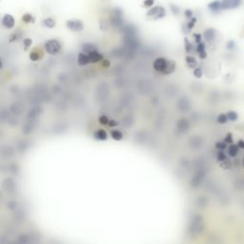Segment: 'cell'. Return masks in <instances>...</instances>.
Instances as JSON below:
<instances>
[{"mask_svg": "<svg viewBox=\"0 0 244 244\" xmlns=\"http://www.w3.org/2000/svg\"><path fill=\"white\" fill-rule=\"evenodd\" d=\"M44 47H45L46 52L52 55L58 54L61 50V45L59 43V41L56 39H50L48 41H46Z\"/></svg>", "mask_w": 244, "mask_h": 244, "instance_id": "1", "label": "cell"}, {"mask_svg": "<svg viewBox=\"0 0 244 244\" xmlns=\"http://www.w3.org/2000/svg\"><path fill=\"white\" fill-rule=\"evenodd\" d=\"M111 23L114 27H120L123 24V11L118 7L113 9V14L111 16Z\"/></svg>", "mask_w": 244, "mask_h": 244, "instance_id": "2", "label": "cell"}, {"mask_svg": "<svg viewBox=\"0 0 244 244\" xmlns=\"http://www.w3.org/2000/svg\"><path fill=\"white\" fill-rule=\"evenodd\" d=\"M166 14V10L163 6H155L153 7L152 9H150L146 15L149 16V17H152L155 20H157V19H161L163 18Z\"/></svg>", "mask_w": 244, "mask_h": 244, "instance_id": "3", "label": "cell"}, {"mask_svg": "<svg viewBox=\"0 0 244 244\" xmlns=\"http://www.w3.org/2000/svg\"><path fill=\"white\" fill-rule=\"evenodd\" d=\"M67 28L72 32H81L84 29V24L79 19H71L66 22Z\"/></svg>", "mask_w": 244, "mask_h": 244, "instance_id": "4", "label": "cell"}, {"mask_svg": "<svg viewBox=\"0 0 244 244\" xmlns=\"http://www.w3.org/2000/svg\"><path fill=\"white\" fill-rule=\"evenodd\" d=\"M168 62H169V60H167V59L164 57H158L153 61V67L156 72H159L161 74H163L166 70L167 66H168Z\"/></svg>", "mask_w": 244, "mask_h": 244, "instance_id": "5", "label": "cell"}, {"mask_svg": "<svg viewBox=\"0 0 244 244\" xmlns=\"http://www.w3.org/2000/svg\"><path fill=\"white\" fill-rule=\"evenodd\" d=\"M243 0H221L222 10H234L241 6Z\"/></svg>", "mask_w": 244, "mask_h": 244, "instance_id": "6", "label": "cell"}, {"mask_svg": "<svg viewBox=\"0 0 244 244\" xmlns=\"http://www.w3.org/2000/svg\"><path fill=\"white\" fill-rule=\"evenodd\" d=\"M1 24L3 27H5L6 29H12L14 27V18L12 14H6L2 17Z\"/></svg>", "mask_w": 244, "mask_h": 244, "instance_id": "7", "label": "cell"}, {"mask_svg": "<svg viewBox=\"0 0 244 244\" xmlns=\"http://www.w3.org/2000/svg\"><path fill=\"white\" fill-rule=\"evenodd\" d=\"M208 9L211 11L214 14H217L219 12L222 8H221V0H215V1H212L211 3L208 4Z\"/></svg>", "mask_w": 244, "mask_h": 244, "instance_id": "8", "label": "cell"}, {"mask_svg": "<svg viewBox=\"0 0 244 244\" xmlns=\"http://www.w3.org/2000/svg\"><path fill=\"white\" fill-rule=\"evenodd\" d=\"M77 63L80 66H84V65H87L89 63H91L89 54H85V53H79L78 57H77Z\"/></svg>", "mask_w": 244, "mask_h": 244, "instance_id": "9", "label": "cell"}, {"mask_svg": "<svg viewBox=\"0 0 244 244\" xmlns=\"http://www.w3.org/2000/svg\"><path fill=\"white\" fill-rule=\"evenodd\" d=\"M216 35V32L215 29L213 28H210V29H207L206 31L204 32V38L206 39L208 42H211L215 39V37Z\"/></svg>", "mask_w": 244, "mask_h": 244, "instance_id": "10", "label": "cell"}, {"mask_svg": "<svg viewBox=\"0 0 244 244\" xmlns=\"http://www.w3.org/2000/svg\"><path fill=\"white\" fill-rule=\"evenodd\" d=\"M89 57H90V61L92 63H96L99 62L103 59V56L100 53H98L97 51H95V52H92L91 54H89Z\"/></svg>", "mask_w": 244, "mask_h": 244, "instance_id": "11", "label": "cell"}, {"mask_svg": "<svg viewBox=\"0 0 244 244\" xmlns=\"http://www.w3.org/2000/svg\"><path fill=\"white\" fill-rule=\"evenodd\" d=\"M93 138L97 140H106L108 138V134H107V132L103 129H99L95 132V134H93Z\"/></svg>", "mask_w": 244, "mask_h": 244, "instance_id": "12", "label": "cell"}, {"mask_svg": "<svg viewBox=\"0 0 244 244\" xmlns=\"http://www.w3.org/2000/svg\"><path fill=\"white\" fill-rule=\"evenodd\" d=\"M238 152H239V147L237 144L232 143L228 148V155L231 157H235L237 156Z\"/></svg>", "mask_w": 244, "mask_h": 244, "instance_id": "13", "label": "cell"}, {"mask_svg": "<svg viewBox=\"0 0 244 244\" xmlns=\"http://www.w3.org/2000/svg\"><path fill=\"white\" fill-rule=\"evenodd\" d=\"M42 24H43V26L46 27V28H49V29H53L55 27V20L53 18V17H47L45 19H43L42 21Z\"/></svg>", "mask_w": 244, "mask_h": 244, "instance_id": "14", "label": "cell"}, {"mask_svg": "<svg viewBox=\"0 0 244 244\" xmlns=\"http://www.w3.org/2000/svg\"><path fill=\"white\" fill-rule=\"evenodd\" d=\"M82 51L85 53V54H91L92 52H95V51H97L96 47L92 44V43H85L83 46H82Z\"/></svg>", "mask_w": 244, "mask_h": 244, "instance_id": "15", "label": "cell"}, {"mask_svg": "<svg viewBox=\"0 0 244 244\" xmlns=\"http://www.w3.org/2000/svg\"><path fill=\"white\" fill-rule=\"evenodd\" d=\"M185 60H186V63H187V66L189 68H191V69H195V68H196L198 61H196V59L194 56L188 55V56H186Z\"/></svg>", "mask_w": 244, "mask_h": 244, "instance_id": "16", "label": "cell"}, {"mask_svg": "<svg viewBox=\"0 0 244 244\" xmlns=\"http://www.w3.org/2000/svg\"><path fill=\"white\" fill-rule=\"evenodd\" d=\"M175 69V64L173 60H169L168 62V66H167L166 68V70L165 72H163V75H170V74H172V72L174 71Z\"/></svg>", "mask_w": 244, "mask_h": 244, "instance_id": "17", "label": "cell"}, {"mask_svg": "<svg viewBox=\"0 0 244 244\" xmlns=\"http://www.w3.org/2000/svg\"><path fill=\"white\" fill-rule=\"evenodd\" d=\"M226 114H227V117H228V120L230 121H235L237 120L238 118V114L237 112H235V111H229Z\"/></svg>", "mask_w": 244, "mask_h": 244, "instance_id": "18", "label": "cell"}, {"mask_svg": "<svg viewBox=\"0 0 244 244\" xmlns=\"http://www.w3.org/2000/svg\"><path fill=\"white\" fill-rule=\"evenodd\" d=\"M111 136H112L114 140H121L123 138L122 132L117 131V130H113L112 132H111Z\"/></svg>", "mask_w": 244, "mask_h": 244, "instance_id": "19", "label": "cell"}, {"mask_svg": "<svg viewBox=\"0 0 244 244\" xmlns=\"http://www.w3.org/2000/svg\"><path fill=\"white\" fill-rule=\"evenodd\" d=\"M22 21H23V22H25V23H27V24L33 23V22H35V17H33V16L31 14H25L22 16Z\"/></svg>", "mask_w": 244, "mask_h": 244, "instance_id": "20", "label": "cell"}, {"mask_svg": "<svg viewBox=\"0 0 244 244\" xmlns=\"http://www.w3.org/2000/svg\"><path fill=\"white\" fill-rule=\"evenodd\" d=\"M233 163H232V161L229 160L228 158L223 161H221L219 162V166L221 167L222 169H226V170H228V169H231V167H232Z\"/></svg>", "mask_w": 244, "mask_h": 244, "instance_id": "21", "label": "cell"}, {"mask_svg": "<svg viewBox=\"0 0 244 244\" xmlns=\"http://www.w3.org/2000/svg\"><path fill=\"white\" fill-rule=\"evenodd\" d=\"M216 121H217V123H219V124H225V123H227V121H228V117H227V114H220L217 117Z\"/></svg>", "mask_w": 244, "mask_h": 244, "instance_id": "22", "label": "cell"}, {"mask_svg": "<svg viewBox=\"0 0 244 244\" xmlns=\"http://www.w3.org/2000/svg\"><path fill=\"white\" fill-rule=\"evenodd\" d=\"M170 10L172 12V14L174 15H177L179 14V12H180V9H179V7L174 5V4H170Z\"/></svg>", "mask_w": 244, "mask_h": 244, "instance_id": "23", "label": "cell"}, {"mask_svg": "<svg viewBox=\"0 0 244 244\" xmlns=\"http://www.w3.org/2000/svg\"><path fill=\"white\" fill-rule=\"evenodd\" d=\"M184 41H185V50H186V52L187 53H192V51H193V45L192 43L189 41V39L188 38H184Z\"/></svg>", "mask_w": 244, "mask_h": 244, "instance_id": "24", "label": "cell"}, {"mask_svg": "<svg viewBox=\"0 0 244 244\" xmlns=\"http://www.w3.org/2000/svg\"><path fill=\"white\" fill-rule=\"evenodd\" d=\"M216 159H217L218 162H221V161L227 159V156L225 155V153L223 151H219V152H218L217 155H216Z\"/></svg>", "mask_w": 244, "mask_h": 244, "instance_id": "25", "label": "cell"}, {"mask_svg": "<svg viewBox=\"0 0 244 244\" xmlns=\"http://www.w3.org/2000/svg\"><path fill=\"white\" fill-rule=\"evenodd\" d=\"M195 23H196V18H195V17H194V16H193V17L190 19L189 22L186 23V26H187V27H188V29H189L190 31H191V30L195 27Z\"/></svg>", "mask_w": 244, "mask_h": 244, "instance_id": "26", "label": "cell"}, {"mask_svg": "<svg viewBox=\"0 0 244 244\" xmlns=\"http://www.w3.org/2000/svg\"><path fill=\"white\" fill-rule=\"evenodd\" d=\"M227 143L226 142H221V141H219V142H216V148L217 150H219V151H223V150H225L227 148Z\"/></svg>", "mask_w": 244, "mask_h": 244, "instance_id": "27", "label": "cell"}, {"mask_svg": "<svg viewBox=\"0 0 244 244\" xmlns=\"http://www.w3.org/2000/svg\"><path fill=\"white\" fill-rule=\"evenodd\" d=\"M224 142H226L227 144H232L234 143V139H233V135L231 132H228L226 135V136L224 138Z\"/></svg>", "mask_w": 244, "mask_h": 244, "instance_id": "28", "label": "cell"}, {"mask_svg": "<svg viewBox=\"0 0 244 244\" xmlns=\"http://www.w3.org/2000/svg\"><path fill=\"white\" fill-rule=\"evenodd\" d=\"M99 24H100V28H101L102 31H107V30L109 29V24H108V22H107L106 20L101 19Z\"/></svg>", "mask_w": 244, "mask_h": 244, "instance_id": "29", "label": "cell"}, {"mask_svg": "<svg viewBox=\"0 0 244 244\" xmlns=\"http://www.w3.org/2000/svg\"><path fill=\"white\" fill-rule=\"evenodd\" d=\"M30 58H31L33 61H37L38 59L41 58V56H40L39 54H38V53H36V52H33V53L30 54Z\"/></svg>", "mask_w": 244, "mask_h": 244, "instance_id": "30", "label": "cell"}, {"mask_svg": "<svg viewBox=\"0 0 244 244\" xmlns=\"http://www.w3.org/2000/svg\"><path fill=\"white\" fill-rule=\"evenodd\" d=\"M99 122H100V124H102V125H108L110 120L106 115H101L99 117Z\"/></svg>", "mask_w": 244, "mask_h": 244, "instance_id": "31", "label": "cell"}, {"mask_svg": "<svg viewBox=\"0 0 244 244\" xmlns=\"http://www.w3.org/2000/svg\"><path fill=\"white\" fill-rule=\"evenodd\" d=\"M202 75H203V72H202V70H201L200 68H195V70H194V75L195 76V77L200 78L201 76H202Z\"/></svg>", "mask_w": 244, "mask_h": 244, "instance_id": "32", "label": "cell"}, {"mask_svg": "<svg viewBox=\"0 0 244 244\" xmlns=\"http://www.w3.org/2000/svg\"><path fill=\"white\" fill-rule=\"evenodd\" d=\"M204 51H205V44L201 41L200 43H198V46H196V52H198V54H199L204 52Z\"/></svg>", "mask_w": 244, "mask_h": 244, "instance_id": "33", "label": "cell"}, {"mask_svg": "<svg viewBox=\"0 0 244 244\" xmlns=\"http://www.w3.org/2000/svg\"><path fill=\"white\" fill-rule=\"evenodd\" d=\"M155 4V0H144L143 1V6L145 8H151Z\"/></svg>", "mask_w": 244, "mask_h": 244, "instance_id": "34", "label": "cell"}, {"mask_svg": "<svg viewBox=\"0 0 244 244\" xmlns=\"http://www.w3.org/2000/svg\"><path fill=\"white\" fill-rule=\"evenodd\" d=\"M23 43H24V46H25V50H28L29 47H31L32 44H33V41L31 38H25L23 40Z\"/></svg>", "mask_w": 244, "mask_h": 244, "instance_id": "35", "label": "cell"}, {"mask_svg": "<svg viewBox=\"0 0 244 244\" xmlns=\"http://www.w3.org/2000/svg\"><path fill=\"white\" fill-rule=\"evenodd\" d=\"M184 15H185V17L188 18V19H191L193 17V15H194V12H193L192 10L190 9H187L185 10V12H184Z\"/></svg>", "mask_w": 244, "mask_h": 244, "instance_id": "36", "label": "cell"}, {"mask_svg": "<svg viewBox=\"0 0 244 244\" xmlns=\"http://www.w3.org/2000/svg\"><path fill=\"white\" fill-rule=\"evenodd\" d=\"M194 37H195V41L196 44H198L202 40V35H200V33H195L194 35Z\"/></svg>", "mask_w": 244, "mask_h": 244, "instance_id": "37", "label": "cell"}, {"mask_svg": "<svg viewBox=\"0 0 244 244\" xmlns=\"http://www.w3.org/2000/svg\"><path fill=\"white\" fill-rule=\"evenodd\" d=\"M235 41L231 40V41H229V42H228V43H227V49L232 50V49H234V48H235Z\"/></svg>", "mask_w": 244, "mask_h": 244, "instance_id": "38", "label": "cell"}, {"mask_svg": "<svg viewBox=\"0 0 244 244\" xmlns=\"http://www.w3.org/2000/svg\"><path fill=\"white\" fill-rule=\"evenodd\" d=\"M198 56H199V58H201V59H205L207 57V53H206V51H204V52H202V53H199L198 54Z\"/></svg>", "mask_w": 244, "mask_h": 244, "instance_id": "39", "label": "cell"}, {"mask_svg": "<svg viewBox=\"0 0 244 244\" xmlns=\"http://www.w3.org/2000/svg\"><path fill=\"white\" fill-rule=\"evenodd\" d=\"M237 145H238V147L240 148V149H242V150H244V140H238V142H237Z\"/></svg>", "mask_w": 244, "mask_h": 244, "instance_id": "40", "label": "cell"}, {"mask_svg": "<svg viewBox=\"0 0 244 244\" xmlns=\"http://www.w3.org/2000/svg\"><path fill=\"white\" fill-rule=\"evenodd\" d=\"M117 124H118V123H117V121H114V120H110V122H109L108 125L111 126V127H114V126H117Z\"/></svg>", "mask_w": 244, "mask_h": 244, "instance_id": "41", "label": "cell"}, {"mask_svg": "<svg viewBox=\"0 0 244 244\" xmlns=\"http://www.w3.org/2000/svg\"><path fill=\"white\" fill-rule=\"evenodd\" d=\"M103 66H105V67L110 66V62H109V60H104V62H103Z\"/></svg>", "mask_w": 244, "mask_h": 244, "instance_id": "42", "label": "cell"}, {"mask_svg": "<svg viewBox=\"0 0 244 244\" xmlns=\"http://www.w3.org/2000/svg\"><path fill=\"white\" fill-rule=\"evenodd\" d=\"M242 166H243V168H244V158H243V160H242Z\"/></svg>", "mask_w": 244, "mask_h": 244, "instance_id": "43", "label": "cell"}]
</instances>
